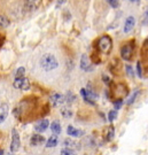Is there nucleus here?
<instances>
[{"instance_id":"1","label":"nucleus","mask_w":148,"mask_h":155,"mask_svg":"<svg viewBox=\"0 0 148 155\" xmlns=\"http://www.w3.org/2000/svg\"><path fill=\"white\" fill-rule=\"evenodd\" d=\"M40 67L45 71H52L59 67V61L53 54H44L40 59Z\"/></svg>"},{"instance_id":"2","label":"nucleus","mask_w":148,"mask_h":155,"mask_svg":"<svg viewBox=\"0 0 148 155\" xmlns=\"http://www.w3.org/2000/svg\"><path fill=\"white\" fill-rule=\"evenodd\" d=\"M113 48V40L109 36L104 35L101 38L98 40V50L100 51V53L108 55Z\"/></svg>"},{"instance_id":"3","label":"nucleus","mask_w":148,"mask_h":155,"mask_svg":"<svg viewBox=\"0 0 148 155\" xmlns=\"http://www.w3.org/2000/svg\"><path fill=\"white\" fill-rule=\"evenodd\" d=\"M133 52H134V43L133 41L126 43L125 45L122 46L121 48L122 59H124V60H131L132 55H133Z\"/></svg>"},{"instance_id":"4","label":"nucleus","mask_w":148,"mask_h":155,"mask_svg":"<svg viewBox=\"0 0 148 155\" xmlns=\"http://www.w3.org/2000/svg\"><path fill=\"white\" fill-rule=\"evenodd\" d=\"M21 147V139H20V133L17 132L16 129L12 130V143H11V150L13 153L18 152Z\"/></svg>"},{"instance_id":"5","label":"nucleus","mask_w":148,"mask_h":155,"mask_svg":"<svg viewBox=\"0 0 148 155\" xmlns=\"http://www.w3.org/2000/svg\"><path fill=\"white\" fill-rule=\"evenodd\" d=\"M14 87L17 90H22V91H28V90L30 89V82H29V79L28 78H15V81H14Z\"/></svg>"},{"instance_id":"6","label":"nucleus","mask_w":148,"mask_h":155,"mask_svg":"<svg viewBox=\"0 0 148 155\" xmlns=\"http://www.w3.org/2000/svg\"><path fill=\"white\" fill-rule=\"evenodd\" d=\"M63 146H64V148H69V150H81V143H78L77 140L72 138H67L63 140Z\"/></svg>"},{"instance_id":"7","label":"nucleus","mask_w":148,"mask_h":155,"mask_svg":"<svg viewBox=\"0 0 148 155\" xmlns=\"http://www.w3.org/2000/svg\"><path fill=\"white\" fill-rule=\"evenodd\" d=\"M81 68L84 71H92L93 70V66L91 63V60L88 59V56L86 54H83L81 58Z\"/></svg>"},{"instance_id":"8","label":"nucleus","mask_w":148,"mask_h":155,"mask_svg":"<svg viewBox=\"0 0 148 155\" xmlns=\"http://www.w3.org/2000/svg\"><path fill=\"white\" fill-rule=\"evenodd\" d=\"M49 101H51V104L55 107H58V106L60 105H63L66 101H64V95L63 94H60V93H53L51 97H49Z\"/></svg>"},{"instance_id":"9","label":"nucleus","mask_w":148,"mask_h":155,"mask_svg":"<svg viewBox=\"0 0 148 155\" xmlns=\"http://www.w3.org/2000/svg\"><path fill=\"white\" fill-rule=\"evenodd\" d=\"M127 94V87L124 84H117L114 87V95L117 97V99H122Z\"/></svg>"},{"instance_id":"10","label":"nucleus","mask_w":148,"mask_h":155,"mask_svg":"<svg viewBox=\"0 0 148 155\" xmlns=\"http://www.w3.org/2000/svg\"><path fill=\"white\" fill-rule=\"evenodd\" d=\"M49 127V121L47 118H44V120H40L37 124H36V127H35V130H36V132L38 133H41V132H45Z\"/></svg>"},{"instance_id":"11","label":"nucleus","mask_w":148,"mask_h":155,"mask_svg":"<svg viewBox=\"0 0 148 155\" xmlns=\"http://www.w3.org/2000/svg\"><path fill=\"white\" fill-rule=\"evenodd\" d=\"M134 24H136V18L133 16L127 17L124 23V32L129 33L130 31H132V29L134 28Z\"/></svg>"},{"instance_id":"12","label":"nucleus","mask_w":148,"mask_h":155,"mask_svg":"<svg viewBox=\"0 0 148 155\" xmlns=\"http://www.w3.org/2000/svg\"><path fill=\"white\" fill-rule=\"evenodd\" d=\"M45 143V138L40 134H33L30 140V144L31 146H40Z\"/></svg>"},{"instance_id":"13","label":"nucleus","mask_w":148,"mask_h":155,"mask_svg":"<svg viewBox=\"0 0 148 155\" xmlns=\"http://www.w3.org/2000/svg\"><path fill=\"white\" fill-rule=\"evenodd\" d=\"M67 133H68V136H70V137H74V138H77V137H81L84 134L83 131L81 130H78L76 127H74L72 125H69L68 129H67Z\"/></svg>"},{"instance_id":"14","label":"nucleus","mask_w":148,"mask_h":155,"mask_svg":"<svg viewBox=\"0 0 148 155\" xmlns=\"http://www.w3.org/2000/svg\"><path fill=\"white\" fill-rule=\"evenodd\" d=\"M38 0H25L24 2V9L27 12H32L37 8Z\"/></svg>"},{"instance_id":"15","label":"nucleus","mask_w":148,"mask_h":155,"mask_svg":"<svg viewBox=\"0 0 148 155\" xmlns=\"http://www.w3.org/2000/svg\"><path fill=\"white\" fill-rule=\"evenodd\" d=\"M51 131H52L53 134H55V136L60 134L61 131H62V129H61V124L59 121H54V122L51 123Z\"/></svg>"},{"instance_id":"16","label":"nucleus","mask_w":148,"mask_h":155,"mask_svg":"<svg viewBox=\"0 0 148 155\" xmlns=\"http://www.w3.org/2000/svg\"><path fill=\"white\" fill-rule=\"evenodd\" d=\"M59 143V138H58V136H51L48 139H47V141H46V147L47 148H52V147H55L56 145Z\"/></svg>"},{"instance_id":"17","label":"nucleus","mask_w":148,"mask_h":155,"mask_svg":"<svg viewBox=\"0 0 148 155\" xmlns=\"http://www.w3.org/2000/svg\"><path fill=\"white\" fill-rule=\"evenodd\" d=\"M7 116H8V107L7 105H2L0 107V123L5 122Z\"/></svg>"},{"instance_id":"18","label":"nucleus","mask_w":148,"mask_h":155,"mask_svg":"<svg viewBox=\"0 0 148 155\" xmlns=\"http://www.w3.org/2000/svg\"><path fill=\"white\" fill-rule=\"evenodd\" d=\"M11 21L4 15H0V29H6L7 27H9Z\"/></svg>"},{"instance_id":"19","label":"nucleus","mask_w":148,"mask_h":155,"mask_svg":"<svg viewBox=\"0 0 148 155\" xmlns=\"http://www.w3.org/2000/svg\"><path fill=\"white\" fill-rule=\"evenodd\" d=\"M61 115L64 117V118H70L72 116V110L68 107H64L61 109Z\"/></svg>"},{"instance_id":"20","label":"nucleus","mask_w":148,"mask_h":155,"mask_svg":"<svg viewBox=\"0 0 148 155\" xmlns=\"http://www.w3.org/2000/svg\"><path fill=\"white\" fill-rule=\"evenodd\" d=\"M139 95V91H134L133 93L130 95V98H129V100L126 101V104H127V106H130L132 105L134 101H136V99H137V97Z\"/></svg>"},{"instance_id":"21","label":"nucleus","mask_w":148,"mask_h":155,"mask_svg":"<svg viewBox=\"0 0 148 155\" xmlns=\"http://www.w3.org/2000/svg\"><path fill=\"white\" fill-rule=\"evenodd\" d=\"M75 99H76V97H75L71 92H68V93L64 95V101H66L67 104H71V102L75 101Z\"/></svg>"},{"instance_id":"22","label":"nucleus","mask_w":148,"mask_h":155,"mask_svg":"<svg viewBox=\"0 0 148 155\" xmlns=\"http://www.w3.org/2000/svg\"><path fill=\"white\" fill-rule=\"evenodd\" d=\"M24 74H25V69H24V67H20V68L16 70L15 77H16V78H22V77H24Z\"/></svg>"},{"instance_id":"23","label":"nucleus","mask_w":148,"mask_h":155,"mask_svg":"<svg viewBox=\"0 0 148 155\" xmlns=\"http://www.w3.org/2000/svg\"><path fill=\"white\" fill-rule=\"evenodd\" d=\"M114 137H115V130H114V127H111L109 130H108V133H107V137H106V138H107L108 141H110V140L114 139Z\"/></svg>"},{"instance_id":"24","label":"nucleus","mask_w":148,"mask_h":155,"mask_svg":"<svg viewBox=\"0 0 148 155\" xmlns=\"http://www.w3.org/2000/svg\"><path fill=\"white\" fill-rule=\"evenodd\" d=\"M60 155H77L74 150H69V148H62L60 152Z\"/></svg>"},{"instance_id":"25","label":"nucleus","mask_w":148,"mask_h":155,"mask_svg":"<svg viewBox=\"0 0 148 155\" xmlns=\"http://www.w3.org/2000/svg\"><path fill=\"white\" fill-rule=\"evenodd\" d=\"M116 117H117V111L110 110L109 114H108V121H109V122H113V121L116 120Z\"/></svg>"},{"instance_id":"26","label":"nucleus","mask_w":148,"mask_h":155,"mask_svg":"<svg viewBox=\"0 0 148 155\" xmlns=\"http://www.w3.org/2000/svg\"><path fill=\"white\" fill-rule=\"evenodd\" d=\"M114 107H115V110L117 109H121L122 107H123V100L122 99H117L114 101Z\"/></svg>"},{"instance_id":"27","label":"nucleus","mask_w":148,"mask_h":155,"mask_svg":"<svg viewBox=\"0 0 148 155\" xmlns=\"http://www.w3.org/2000/svg\"><path fill=\"white\" fill-rule=\"evenodd\" d=\"M125 70H126V74H127L130 77H133V76H134L133 69H132V67L130 66V64H126V66H125Z\"/></svg>"},{"instance_id":"28","label":"nucleus","mask_w":148,"mask_h":155,"mask_svg":"<svg viewBox=\"0 0 148 155\" xmlns=\"http://www.w3.org/2000/svg\"><path fill=\"white\" fill-rule=\"evenodd\" d=\"M108 4H109L113 8H117L120 6V0H108Z\"/></svg>"},{"instance_id":"29","label":"nucleus","mask_w":148,"mask_h":155,"mask_svg":"<svg viewBox=\"0 0 148 155\" xmlns=\"http://www.w3.org/2000/svg\"><path fill=\"white\" fill-rule=\"evenodd\" d=\"M137 74H138V77L143 78V69H141V63L140 62L137 63Z\"/></svg>"},{"instance_id":"30","label":"nucleus","mask_w":148,"mask_h":155,"mask_svg":"<svg viewBox=\"0 0 148 155\" xmlns=\"http://www.w3.org/2000/svg\"><path fill=\"white\" fill-rule=\"evenodd\" d=\"M143 25H147V24H148V11L145 12V14H143Z\"/></svg>"},{"instance_id":"31","label":"nucleus","mask_w":148,"mask_h":155,"mask_svg":"<svg viewBox=\"0 0 148 155\" xmlns=\"http://www.w3.org/2000/svg\"><path fill=\"white\" fill-rule=\"evenodd\" d=\"M66 1H67V0H58V2H56V6H55V8H60L61 6L63 5Z\"/></svg>"},{"instance_id":"32","label":"nucleus","mask_w":148,"mask_h":155,"mask_svg":"<svg viewBox=\"0 0 148 155\" xmlns=\"http://www.w3.org/2000/svg\"><path fill=\"white\" fill-rule=\"evenodd\" d=\"M4 41H5V38H4L2 36H0V47L2 46V44H4Z\"/></svg>"},{"instance_id":"33","label":"nucleus","mask_w":148,"mask_h":155,"mask_svg":"<svg viewBox=\"0 0 148 155\" xmlns=\"http://www.w3.org/2000/svg\"><path fill=\"white\" fill-rule=\"evenodd\" d=\"M104 82H106L107 84L109 83V78L107 77V76H104Z\"/></svg>"},{"instance_id":"34","label":"nucleus","mask_w":148,"mask_h":155,"mask_svg":"<svg viewBox=\"0 0 148 155\" xmlns=\"http://www.w3.org/2000/svg\"><path fill=\"white\" fill-rule=\"evenodd\" d=\"M0 155H4V150H0Z\"/></svg>"},{"instance_id":"35","label":"nucleus","mask_w":148,"mask_h":155,"mask_svg":"<svg viewBox=\"0 0 148 155\" xmlns=\"http://www.w3.org/2000/svg\"><path fill=\"white\" fill-rule=\"evenodd\" d=\"M130 1H134V0H130Z\"/></svg>"}]
</instances>
